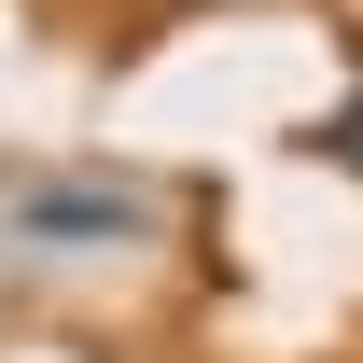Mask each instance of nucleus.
I'll return each instance as SVG.
<instances>
[{
    "label": "nucleus",
    "instance_id": "nucleus-1",
    "mask_svg": "<svg viewBox=\"0 0 363 363\" xmlns=\"http://www.w3.org/2000/svg\"><path fill=\"white\" fill-rule=\"evenodd\" d=\"M43 238H126V196H43Z\"/></svg>",
    "mask_w": 363,
    "mask_h": 363
},
{
    "label": "nucleus",
    "instance_id": "nucleus-2",
    "mask_svg": "<svg viewBox=\"0 0 363 363\" xmlns=\"http://www.w3.org/2000/svg\"><path fill=\"white\" fill-rule=\"evenodd\" d=\"M321 154H335V168H363V98L335 112V126H321Z\"/></svg>",
    "mask_w": 363,
    "mask_h": 363
}]
</instances>
